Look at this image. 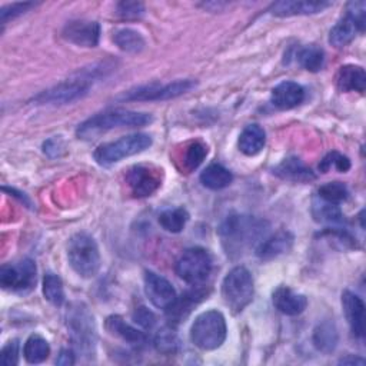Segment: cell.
Wrapping results in <instances>:
<instances>
[{"instance_id":"obj_29","label":"cell","mask_w":366,"mask_h":366,"mask_svg":"<svg viewBox=\"0 0 366 366\" xmlns=\"http://www.w3.org/2000/svg\"><path fill=\"white\" fill-rule=\"evenodd\" d=\"M113 41L117 44L120 50L126 53H140L146 46L143 36L133 29L117 30L113 36Z\"/></svg>"},{"instance_id":"obj_41","label":"cell","mask_w":366,"mask_h":366,"mask_svg":"<svg viewBox=\"0 0 366 366\" xmlns=\"http://www.w3.org/2000/svg\"><path fill=\"white\" fill-rule=\"evenodd\" d=\"M132 319L136 325H139L140 327L143 329H152L154 325H156V316L153 312H150L147 307L144 306H140L137 307L133 315H132Z\"/></svg>"},{"instance_id":"obj_1","label":"cell","mask_w":366,"mask_h":366,"mask_svg":"<svg viewBox=\"0 0 366 366\" xmlns=\"http://www.w3.org/2000/svg\"><path fill=\"white\" fill-rule=\"evenodd\" d=\"M269 230V223L249 214H232L219 227V236L227 254L239 256L250 247H256Z\"/></svg>"},{"instance_id":"obj_14","label":"cell","mask_w":366,"mask_h":366,"mask_svg":"<svg viewBox=\"0 0 366 366\" xmlns=\"http://www.w3.org/2000/svg\"><path fill=\"white\" fill-rule=\"evenodd\" d=\"M144 293L153 306L163 310H167L177 297L172 283L152 270L144 272Z\"/></svg>"},{"instance_id":"obj_19","label":"cell","mask_w":366,"mask_h":366,"mask_svg":"<svg viewBox=\"0 0 366 366\" xmlns=\"http://www.w3.org/2000/svg\"><path fill=\"white\" fill-rule=\"evenodd\" d=\"M272 302L279 312L287 316L300 315L307 307L306 296L293 292L287 286H279L272 295Z\"/></svg>"},{"instance_id":"obj_40","label":"cell","mask_w":366,"mask_h":366,"mask_svg":"<svg viewBox=\"0 0 366 366\" xmlns=\"http://www.w3.org/2000/svg\"><path fill=\"white\" fill-rule=\"evenodd\" d=\"M0 363L3 366H14L19 363V343L17 340L7 342L0 353Z\"/></svg>"},{"instance_id":"obj_2","label":"cell","mask_w":366,"mask_h":366,"mask_svg":"<svg viewBox=\"0 0 366 366\" xmlns=\"http://www.w3.org/2000/svg\"><path fill=\"white\" fill-rule=\"evenodd\" d=\"M153 117L150 113L143 112H133V110H109L103 113H97L83 123L79 124L76 129V134L79 139H94L100 133L120 129V127H142L152 123Z\"/></svg>"},{"instance_id":"obj_23","label":"cell","mask_w":366,"mask_h":366,"mask_svg":"<svg viewBox=\"0 0 366 366\" xmlns=\"http://www.w3.org/2000/svg\"><path fill=\"white\" fill-rule=\"evenodd\" d=\"M206 296H207V290L206 289L196 287V289H192V290L183 293L180 297H176L174 303L166 310L170 322L172 323H177V322L183 320L192 312V309L199 302H202Z\"/></svg>"},{"instance_id":"obj_6","label":"cell","mask_w":366,"mask_h":366,"mask_svg":"<svg viewBox=\"0 0 366 366\" xmlns=\"http://www.w3.org/2000/svg\"><path fill=\"white\" fill-rule=\"evenodd\" d=\"M152 144V137L146 133H133L123 136L114 142L100 144L94 153V160L102 166H109L120 162L124 157L137 154L149 149Z\"/></svg>"},{"instance_id":"obj_35","label":"cell","mask_w":366,"mask_h":366,"mask_svg":"<svg viewBox=\"0 0 366 366\" xmlns=\"http://www.w3.org/2000/svg\"><path fill=\"white\" fill-rule=\"evenodd\" d=\"M319 197L323 202L339 204L349 197V190L342 182H329L319 187Z\"/></svg>"},{"instance_id":"obj_20","label":"cell","mask_w":366,"mask_h":366,"mask_svg":"<svg viewBox=\"0 0 366 366\" xmlns=\"http://www.w3.org/2000/svg\"><path fill=\"white\" fill-rule=\"evenodd\" d=\"M273 173L287 182L295 183H307L316 179L310 167H307L299 157H286L274 169Z\"/></svg>"},{"instance_id":"obj_8","label":"cell","mask_w":366,"mask_h":366,"mask_svg":"<svg viewBox=\"0 0 366 366\" xmlns=\"http://www.w3.org/2000/svg\"><path fill=\"white\" fill-rule=\"evenodd\" d=\"M366 27V3L350 1L343 17L329 31V43L335 47L347 46L357 33H363Z\"/></svg>"},{"instance_id":"obj_38","label":"cell","mask_w":366,"mask_h":366,"mask_svg":"<svg viewBox=\"0 0 366 366\" xmlns=\"http://www.w3.org/2000/svg\"><path fill=\"white\" fill-rule=\"evenodd\" d=\"M36 3L33 1H24V3H11V4H6L1 7L0 10V21L1 24H6L9 20L16 19L17 16L29 11L31 7H34Z\"/></svg>"},{"instance_id":"obj_12","label":"cell","mask_w":366,"mask_h":366,"mask_svg":"<svg viewBox=\"0 0 366 366\" xmlns=\"http://www.w3.org/2000/svg\"><path fill=\"white\" fill-rule=\"evenodd\" d=\"M36 263L31 259H23L13 264H3L0 269V286L4 290L29 293L36 285Z\"/></svg>"},{"instance_id":"obj_25","label":"cell","mask_w":366,"mask_h":366,"mask_svg":"<svg viewBox=\"0 0 366 366\" xmlns=\"http://www.w3.org/2000/svg\"><path fill=\"white\" fill-rule=\"evenodd\" d=\"M266 143V133L262 126L253 123L246 126L239 134V150L246 156H254L262 152Z\"/></svg>"},{"instance_id":"obj_10","label":"cell","mask_w":366,"mask_h":366,"mask_svg":"<svg viewBox=\"0 0 366 366\" xmlns=\"http://www.w3.org/2000/svg\"><path fill=\"white\" fill-rule=\"evenodd\" d=\"M213 267L209 252L203 247H190L184 250L176 262V274L186 283L199 285L204 282Z\"/></svg>"},{"instance_id":"obj_32","label":"cell","mask_w":366,"mask_h":366,"mask_svg":"<svg viewBox=\"0 0 366 366\" xmlns=\"http://www.w3.org/2000/svg\"><path fill=\"white\" fill-rule=\"evenodd\" d=\"M43 295L54 306H60L64 302L63 282L56 273H46L43 277Z\"/></svg>"},{"instance_id":"obj_24","label":"cell","mask_w":366,"mask_h":366,"mask_svg":"<svg viewBox=\"0 0 366 366\" xmlns=\"http://www.w3.org/2000/svg\"><path fill=\"white\" fill-rule=\"evenodd\" d=\"M106 329L112 335H114V336H117V337L123 339L124 342H127L130 345H134V346H142L147 342V336L142 330L130 326L129 323H126L117 315L109 316L106 319Z\"/></svg>"},{"instance_id":"obj_18","label":"cell","mask_w":366,"mask_h":366,"mask_svg":"<svg viewBox=\"0 0 366 366\" xmlns=\"http://www.w3.org/2000/svg\"><path fill=\"white\" fill-rule=\"evenodd\" d=\"M342 307L346 316V320L350 326L352 333L356 337L365 336V305L363 300L350 290L342 293Z\"/></svg>"},{"instance_id":"obj_42","label":"cell","mask_w":366,"mask_h":366,"mask_svg":"<svg viewBox=\"0 0 366 366\" xmlns=\"http://www.w3.org/2000/svg\"><path fill=\"white\" fill-rule=\"evenodd\" d=\"M64 144L60 137H51L43 144V152L50 157H59L63 154Z\"/></svg>"},{"instance_id":"obj_11","label":"cell","mask_w":366,"mask_h":366,"mask_svg":"<svg viewBox=\"0 0 366 366\" xmlns=\"http://www.w3.org/2000/svg\"><path fill=\"white\" fill-rule=\"evenodd\" d=\"M90 90V79L76 77L64 80L33 97L36 104H67L83 99Z\"/></svg>"},{"instance_id":"obj_39","label":"cell","mask_w":366,"mask_h":366,"mask_svg":"<svg viewBox=\"0 0 366 366\" xmlns=\"http://www.w3.org/2000/svg\"><path fill=\"white\" fill-rule=\"evenodd\" d=\"M116 9L117 14L123 19H137L144 14V4L140 1H120Z\"/></svg>"},{"instance_id":"obj_4","label":"cell","mask_w":366,"mask_h":366,"mask_svg":"<svg viewBox=\"0 0 366 366\" xmlns=\"http://www.w3.org/2000/svg\"><path fill=\"white\" fill-rule=\"evenodd\" d=\"M67 259L71 269L81 277H93L100 269V252L96 240L87 233H76L67 244Z\"/></svg>"},{"instance_id":"obj_36","label":"cell","mask_w":366,"mask_h":366,"mask_svg":"<svg viewBox=\"0 0 366 366\" xmlns=\"http://www.w3.org/2000/svg\"><path fill=\"white\" fill-rule=\"evenodd\" d=\"M332 167H335L336 170L345 173L350 169V160L349 157H346L345 154L333 150V152H329L319 163V170L322 173H327Z\"/></svg>"},{"instance_id":"obj_13","label":"cell","mask_w":366,"mask_h":366,"mask_svg":"<svg viewBox=\"0 0 366 366\" xmlns=\"http://www.w3.org/2000/svg\"><path fill=\"white\" fill-rule=\"evenodd\" d=\"M126 182L136 197H147L154 193L162 180L159 170L147 164H136L127 170Z\"/></svg>"},{"instance_id":"obj_7","label":"cell","mask_w":366,"mask_h":366,"mask_svg":"<svg viewBox=\"0 0 366 366\" xmlns=\"http://www.w3.org/2000/svg\"><path fill=\"white\" fill-rule=\"evenodd\" d=\"M253 277L244 266L233 267L223 279L222 296L233 312H242L253 299Z\"/></svg>"},{"instance_id":"obj_22","label":"cell","mask_w":366,"mask_h":366,"mask_svg":"<svg viewBox=\"0 0 366 366\" xmlns=\"http://www.w3.org/2000/svg\"><path fill=\"white\" fill-rule=\"evenodd\" d=\"M336 86L340 92L363 93L366 89V73L362 66L345 64L336 73Z\"/></svg>"},{"instance_id":"obj_31","label":"cell","mask_w":366,"mask_h":366,"mask_svg":"<svg viewBox=\"0 0 366 366\" xmlns=\"http://www.w3.org/2000/svg\"><path fill=\"white\" fill-rule=\"evenodd\" d=\"M189 220V213L183 207L166 209L159 214V224L170 233H179L184 229Z\"/></svg>"},{"instance_id":"obj_16","label":"cell","mask_w":366,"mask_h":366,"mask_svg":"<svg viewBox=\"0 0 366 366\" xmlns=\"http://www.w3.org/2000/svg\"><path fill=\"white\" fill-rule=\"evenodd\" d=\"M330 1H309V0H286L273 3L269 11L277 17H290V16H307L323 11L330 7Z\"/></svg>"},{"instance_id":"obj_34","label":"cell","mask_w":366,"mask_h":366,"mask_svg":"<svg viewBox=\"0 0 366 366\" xmlns=\"http://www.w3.org/2000/svg\"><path fill=\"white\" fill-rule=\"evenodd\" d=\"M154 346L160 353L173 355L177 352L180 346V340L172 326H164L157 332L154 337Z\"/></svg>"},{"instance_id":"obj_15","label":"cell","mask_w":366,"mask_h":366,"mask_svg":"<svg viewBox=\"0 0 366 366\" xmlns=\"http://www.w3.org/2000/svg\"><path fill=\"white\" fill-rule=\"evenodd\" d=\"M61 36L76 46L96 47L100 39V24L92 20H71L64 24Z\"/></svg>"},{"instance_id":"obj_37","label":"cell","mask_w":366,"mask_h":366,"mask_svg":"<svg viewBox=\"0 0 366 366\" xmlns=\"http://www.w3.org/2000/svg\"><path fill=\"white\" fill-rule=\"evenodd\" d=\"M207 156V146L203 144L202 142H193L184 154V166L187 170H194L197 169L204 157Z\"/></svg>"},{"instance_id":"obj_17","label":"cell","mask_w":366,"mask_h":366,"mask_svg":"<svg viewBox=\"0 0 366 366\" xmlns=\"http://www.w3.org/2000/svg\"><path fill=\"white\" fill-rule=\"evenodd\" d=\"M305 100V89L296 81H282L272 89L270 102L279 110H290Z\"/></svg>"},{"instance_id":"obj_26","label":"cell","mask_w":366,"mask_h":366,"mask_svg":"<svg viewBox=\"0 0 366 366\" xmlns=\"http://www.w3.org/2000/svg\"><path fill=\"white\" fill-rule=\"evenodd\" d=\"M233 180V174L222 164L213 163L209 164L202 173H200V182L204 187L210 190H220L227 187Z\"/></svg>"},{"instance_id":"obj_9","label":"cell","mask_w":366,"mask_h":366,"mask_svg":"<svg viewBox=\"0 0 366 366\" xmlns=\"http://www.w3.org/2000/svg\"><path fill=\"white\" fill-rule=\"evenodd\" d=\"M196 80L193 79H180L173 83L159 84L150 83L134 87L132 90L124 92L122 96L117 97L120 102H154V100H169L177 96H182L192 89L196 87Z\"/></svg>"},{"instance_id":"obj_21","label":"cell","mask_w":366,"mask_h":366,"mask_svg":"<svg viewBox=\"0 0 366 366\" xmlns=\"http://www.w3.org/2000/svg\"><path fill=\"white\" fill-rule=\"evenodd\" d=\"M292 244H293V234L289 233L287 230H280L269 237H264L256 246V254L262 260H270L290 250Z\"/></svg>"},{"instance_id":"obj_27","label":"cell","mask_w":366,"mask_h":366,"mask_svg":"<svg viewBox=\"0 0 366 366\" xmlns=\"http://www.w3.org/2000/svg\"><path fill=\"white\" fill-rule=\"evenodd\" d=\"M313 345L322 353H330L337 346V330L333 322L325 320L313 332Z\"/></svg>"},{"instance_id":"obj_44","label":"cell","mask_w":366,"mask_h":366,"mask_svg":"<svg viewBox=\"0 0 366 366\" xmlns=\"http://www.w3.org/2000/svg\"><path fill=\"white\" fill-rule=\"evenodd\" d=\"M339 365H349V366H356V365H359V366H363L365 365V359L363 357H360V356H355V355H347V356H345V357H342L340 360H339Z\"/></svg>"},{"instance_id":"obj_3","label":"cell","mask_w":366,"mask_h":366,"mask_svg":"<svg viewBox=\"0 0 366 366\" xmlns=\"http://www.w3.org/2000/svg\"><path fill=\"white\" fill-rule=\"evenodd\" d=\"M66 326L73 347L81 356L90 359L96 353L97 333L93 315L83 303H71L66 312Z\"/></svg>"},{"instance_id":"obj_28","label":"cell","mask_w":366,"mask_h":366,"mask_svg":"<svg viewBox=\"0 0 366 366\" xmlns=\"http://www.w3.org/2000/svg\"><path fill=\"white\" fill-rule=\"evenodd\" d=\"M49 353H50V346L44 337H41L40 335L29 336L23 347V355L26 362L31 365L41 363L49 357Z\"/></svg>"},{"instance_id":"obj_5","label":"cell","mask_w":366,"mask_h":366,"mask_svg":"<svg viewBox=\"0 0 366 366\" xmlns=\"http://www.w3.org/2000/svg\"><path fill=\"white\" fill-rule=\"evenodd\" d=\"M226 335V320L219 310H206L200 313L190 327V339L193 345L202 350H214L220 347Z\"/></svg>"},{"instance_id":"obj_30","label":"cell","mask_w":366,"mask_h":366,"mask_svg":"<svg viewBox=\"0 0 366 366\" xmlns=\"http://www.w3.org/2000/svg\"><path fill=\"white\" fill-rule=\"evenodd\" d=\"M297 61L307 71H320L325 64V51L316 44L305 46L297 51Z\"/></svg>"},{"instance_id":"obj_43","label":"cell","mask_w":366,"mask_h":366,"mask_svg":"<svg viewBox=\"0 0 366 366\" xmlns=\"http://www.w3.org/2000/svg\"><path fill=\"white\" fill-rule=\"evenodd\" d=\"M56 363L57 365H61V366H70L74 363V353L69 349H61L57 359H56Z\"/></svg>"},{"instance_id":"obj_33","label":"cell","mask_w":366,"mask_h":366,"mask_svg":"<svg viewBox=\"0 0 366 366\" xmlns=\"http://www.w3.org/2000/svg\"><path fill=\"white\" fill-rule=\"evenodd\" d=\"M312 214L316 222L319 223H327V224H339L345 222V216L337 207V204L332 203H322V204H313Z\"/></svg>"}]
</instances>
